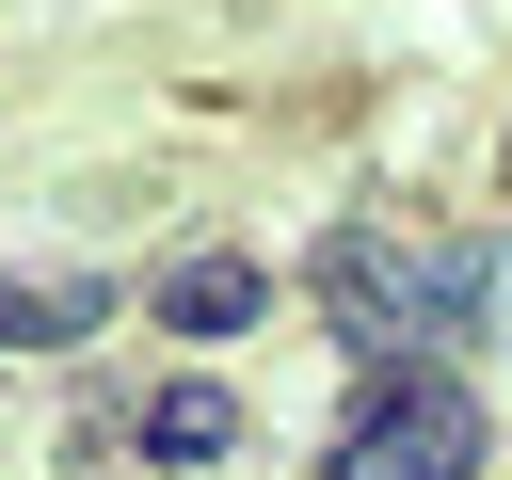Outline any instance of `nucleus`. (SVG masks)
I'll return each mask as SVG.
<instances>
[{
  "instance_id": "obj_1",
  "label": "nucleus",
  "mask_w": 512,
  "mask_h": 480,
  "mask_svg": "<svg viewBox=\"0 0 512 480\" xmlns=\"http://www.w3.org/2000/svg\"><path fill=\"white\" fill-rule=\"evenodd\" d=\"M496 288H512V272H496L480 224H400V208H384V224H336V240H320V320H336L368 368H432L448 336L496 320Z\"/></svg>"
},
{
  "instance_id": "obj_2",
  "label": "nucleus",
  "mask_w": 512,
  "mask_h": 480,
  "mask_svg": "<svg viewBox=\"0 0 512 480\" xmlns=\"http://www.w3.org/2000/svg\"><path fill=\"white\" fill-rule=\"evenodd\" d=\"M320 480H480V400H464L448 368H384V384L352 400V432H336Z\"/></svg>"
},
{
  "instance_id": "obj_3",
  "label": "nucleus",
  "mask_w": 512,
  "mask_h": 480,
  "mask_svg": "<svg viewBox=\"0 0 512 480\" xmlns=\"http://www.w3.org/2000/svg\"><path fill=\"white\" fill-rule=\"evenodd\" d=\"M256 304H272L256 256H176V272H160V320H176V336H240Z\"/></svg>"
},
{
  "instance_id": "obj_4",
  "label": "nucleus",
  "mask_w": 512,
  "mask_h": 480,
  "mask_svg": "<svg viewBox=\"0 0 512 480\" xmlns=\"http://www.w3.org/2000/svg\"><path fill=\"white\" fill-rule=\"evenodd\" d=\"M112 320V288H80V272H0V336L16 352H64V336H96Z\"/></svg>"
},
{
  "instance_id": "obj_5",
  "label": "nucleus",
  "mask_w": 512,
  "mask_h": 480,
  "mask_svg": "<svg viewBox=\"0 0 512 480\" xmlns=\"http://www.w3.org/2000/svg\"><path fill=\"white\" fill-rule=\"evenodd\" d=\"M144 432H160V464H224V448H240L224 384H160V416H144Z\"/></svg>"
}]
</instances>
